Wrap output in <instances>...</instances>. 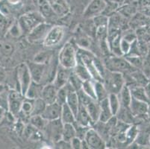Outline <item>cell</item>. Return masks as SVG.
<instances>
[{
    "instance_id": "cell-33",
    "label": "cell",
    "mask_w": 150,
    "mask_h": 149,
    "mask_svg": "<svg viewBox=\"0 0 150 149\" xmlns=\"http://www.w3.org/2000/svg\"><path fill=\"white\" fill-rule=\"evenodd\" d=\"M76 136V131L73 124H64L62 130L61 139L67 142H70L71 139Z\"/></svg>"
},
{
    "instance_id": "cell-38",
    "label": "cell",
    "mask_w": 150,
    "mask_h": 149,
    "mask_svg": "<svg viewBox=\"0 0 150 149\" xmlns=\"http://www.w3.org/2000/svg\"><path fill=\"white\" fill-rule=\"evenodd\" d=\"M136 8L133 5L128 3L127 5H121L117 8V12L122 16L123 17H128V16H132L136 13Z\"/></svg>"
},
{
    "instance_id": "cell-43",
    "label": "cell",
    "mask_w": 150,
    "mask_h": 149,
    "mask_svg": "<svg viewBox=\"0 0 150 149\" xmlns=\"http://www.w3.org/2000/svg\"><path fill=\"white\" fill-rule=\"evenodd\" d=\"M8 34L13 38L20 37L23 35V31H22L21 28H20V25H19L17 22V23H13V24H12L9 27Z\"/></svg>"
},
{
    "instance_id": "cell-10",
    "label": "cell",
    "mask_w": 150,
    "mask_h": 149,
    "mask_svg": "<svg viewBox=\"0 0 150 149\" xmlns=\"http://www.w3.org/2000/svg\"><path fill=\"white\" fill-rule=\"evenodd\" d=\"M84 141L92 149H104L107 148L105 140L93 127L90 128L84 138Z\"/></svg>"
},
{
    "instance_id": "cell-20",
    "label": "cell",
    "mask_w": 150,
    "mask_h": 149,
    "mask_svg": "<svg viewBox=\"0 0 150 149\" xmlns=\"http://www.w3.org/2000/svg\"><path fill=\"white\" fill-rule=\"evenodd\" d=\"M68 88H69V90H68L66 104L69 106V108L73 110L74 114L76 116L80 106L79 98V95H78V93L76 90L69 88V87H68Z\"/></svg>"
},
{
    "instance_id": "cell-9",
    "label": "cell",
    "mask_w": 150,
    "mask_h": 149,
    "mask_svg": "<svg viewBox=\"0 0 150 149\" xmlns=\"http://www.w3.org/2000/svg\"><path fill=\"white\" fill-rule=\"evenodd\" d=\"M52 27V25L46 21L40 23L28 34H27V40L29 43H39V42L43 43V41L44 40L45 37Z\"/></svg>"
},
{
    "instance_id": "cell-8",
    "label": "cell",
    "mask_w": 150,
    "mask_h": 149,
    "mask_svg": "<svg viewBox=\"0 0 150 149\" xmlns=\"http://www.w3.org/2000/svg\"><path fill=\"white\" fill-rule=\"evenodd\" d=\"M65 36L64 27L61 25H54L50 28L44 40L43 41V44L45 47L52 48L58 46L61 43Z\"/></svg>"
},
{
    "instance_id": "cell-45",
    "label": "cell",
    "mask_w": 150,
    "mask_h": 149,
    "mask_svg": "<svg viewBox=\"0 0 150 149\" xmlns=\"http://www.w3.org/2000/svg\"><path fill=\"white\" fill-rule=\"evenodd\" d=\"M82 140L78 136H75L74 138L71 139L70 146L71 148L73 149H81L82 148Z\"/></svg>"
},
{
    "instance_id": "cell-28",
    "label": "cell",
    "mask_w": 150,
    "mask_h": 149,
    "mask_svg": "<svg viewBox=\"0 0 150 149\" xmlns=\"http://www.w3.org/2000/svg\"><path fill=\"white\" fill-rule=\"evenodd\" d=\"M117 95H118V97H119L121 107H129L132 99V93H131L129 86L125 84Z\"/></svg>"
},
{
    "instance_id": "cell-3",
    "label": "cell",
    "mask_w": 150,
    "mask_h": 149,
    "mask_svg": "<svg viewBox=\"0 0 150 149\" xmlns=\"http://www.w3.org/2000/svg\"><path fill=\"white\" fill-rule=\"evenodd\" d=\"M102 82L105 86L108 93L118 94L125 84V76L120 72H111L106 69Z\"/></svg>"
},
{
    "instance_id": "cell-40",
    "label": "cell",
    "mask_w": 150,
    "mask_h": 149,
    "mask_svg": "<svg viewBox=\"0 0 150 149\" xmlns=\"http://www.w3.org/2000/svg\"><path fill=\"white\" fill-rule=\"evenodd\" d=\"M46 106V103L41 98H38L33 100V110L32 115H41Z\"/></svg>"
},
{
    "instance_id": "cell-21",
    "label": "cell",
    "mask_w": 150,
    "mask_h": 149,
    "mask_svg": "<svg viewBox=\"0 0 150 149\" xmlns=\"http://www.w3.org/2000/svg\"><path fill=\"white\" fill-rule=\"evenodd\" d=\"M129 76L131 80L132 81V83L131 84H135L142 87H146L149 82V79L148 78L146 75L138 69H134L133 71L129 72Z\"/></svg>"
},
{
    "instance_id": "cell-22",
    "label": "cell",
    "mask_w": 150,
    "mask_h": 149,
    "mask_svg": "<svg viewBox=\"0 0 150 149\" xmlns=\"http://www.w3.org/2000/svg\"><path fill=\"white\" fill-rule=\"evenodd\" d=\"M23 134H24L26 139L33 140V141H38V140L43 139V132L40 130L37 129L33 125H31L30 123H28L27 125H25Z\"/></svg>"
},
{
    "instance_id": "cell-26",
    "label": "cell",
    "mask_w": 150,
    "mask_h": 149,
    "mask_svg": "<svg viewBox=\"0 0 150 149\" xmlns=\"http://www.w3.org/2000/svg\"><path fill=\"white\" fill-rule=\"evenodd\" d=\"M34 2L37 8H38L39 12L44 16V18H50L53 15H55L52 10L50 4L47 0H31Z\"/></svg>"
},
{
    "instance_id": "cell-32",
    "label": "cell",
    "mask_w": 150,
    "mask_h": 149,
    "mask_svg": "<svg viewBox=\"0 0 150 149\" xmlns=\"http://www.w3.org/2000/svg\"><path fill=\"white\" fill-rule=\"evenodd\" d=\"M48 122L49 121L45 119L41 115H35V116H31L28 123L33 125L37 129L40 130L42 132H44L46 126L48 125Z\"/></svg>"
},
{
    "instance_id": "cell-29",
    "label": "cell",
    "mask_w": 150,
    "mask_h": 149,
    "mask_svg": "<svg viewBox=\"0 0 150 149\" xmlns=\"http://www.w3.org/2000/svg\"><path fill=\"white\" fill-rule=\"evenodd\" d=\"M115 117L119 121L129 124V125H132L133 119L134 118L129 107H121Z\"/></svg>"
},
{
    "instance_id": "cell-6",
    "label": "cell",
    "mask_w": 150,
    "mask_h": 149,
    "mask_svg": "<svg viewBox=\"0 0 150 149\" xmlns=\"http://www.w3.org/2000/svg\"><path fill=\"white\" fill-rule=\"evenodd\" d=\"M16 79H17L18 90L25 95L27 89L32 82L31 74L26 63L20 64L16 69Z\"/></svg>"
},
{
    "instance_id": "cell-25",
    "label": "cell",
    "mask_w": 150,
    "mask_h": 149,
    "mask_svg": "<svg viewBox=\"0 0 150 149\" xmlns=\"http://www.w3.org/2000/svg\"><path fill=\"white\" fill-rule=\"evenodd\" d=\"M73 71L82 81L93 79L88 69L84 66V64L79 59V57H78L77 63H76L75 67L73 69Z\"/></svg>"
},
{
    "instance_id": "cell-11",
    "label": "cell",
    "mask_w": 150,
    "mask_h": 149,
    "mask_svg": "<svg viewBox=\"0 0 150 149\" xmlns=\"http://www.w3.org/2000/svg\"><path fill=\"white\" fill-rule=\"evenodd\" d=\"M108 5V0H91L84 10V16L87 19H93L103 13Z\"/></svg>"
},
{
    "instance_id": "cell-7",
    "label": "cell",
    "mask_w": 150,
    "mask_h": 149,
    "mask_svg": "<svg viewBox=\"0 0 150 149\" xmlns=\"http://www.w3.org/2000/svg\"><path fill=\"white\" fill-rule=\"evenodd\" d=\"M31 74L32 81L43 84V81L48 79V64H40L35 61L26 63Z\"/></svg>"
},
{
    "instance_id": "cell-35",
    "label": "cell",
    "mask_w": 150,
    "mask_h": 149,
    "mask_svg": "<svg viewBox=\"0 0 150 149\" xmlns=\"http://www.w3.org/2000/svg\"><path fill=\"white\" fill-rule=\"evenodd\" d=\"M15 52V47L13 43L8 41H0V54L3 57H11Z\"/></svg>"
},
{
    "instance_id": "cell-16",
    "label": "cell",
    "mask_w": 150,
    "mask_h": 149,
    "mask_svg": "<svg viewBox=\"0 0 150 149\" xmlns=\"http://www.w3.org/2000/svg\"><path fill=\"white\" fill-rule=\"evenodd\" d=\"M57 92H58V88L52 82L47 83L43 85L40 98L46 102V105L53 103L56 102Z\"/></svg>"
},
{
    "instance_id": "cell-19",
    "label": "cell",
    "mask_w": 150,
    "mask_h": 149,
    "mask_svg": "<svg viewBox=\"0 0 150 149\" xmlns=\"http://www.w3.org/2000/svg\"><path fill=\"white\" fill-rule=\"evenodd\" d=\"M76 117V123H78L79 125L84 127H92L93 125V122L90 117L89 113L87 111L85 107L82 106L81 104H80L79 108Z\"/></svg>"
},
{
    "instance_id": "cell-44",
    "label": "cell",
    "mask_w": 150,
    "mask_h": 149,
    "mask_svg": "<svg viewBox=\"0 0 150 149\" xmlns=\"http://www.w3.org/2000/svg\"><path fill=\"white\" fill-rule=\"evenodd\" d=\"M120 51L122 52V55H126L129 53L131 49V46H132V43L122 38L120 40Z\"/></svg>"
},
{
    "instance_id": "cell-12",
    "label": "cell",
    "mask_w": 150,
    "mask_h": 149,
    "mask_svg": "<svg viewBox=\"0 0 150 149\" xmlns=\"http://www.w3.org/2000/svg\"><path fill=\"white\" fill-rule=\"evenodd\" d=\"M64 124L61 119L50 121L48 122V125L45 129L43 134L46 133L48 134V137L51 139L52 142L56 143L57 142L60 141L62 138V130Z\"/></svg>"
},
{
    "instance_id": "cell-36",
    "label": "cell",
    "mask_w": 150,
    "mask_h": 149,
    "mask_svg": "<svg viewBox=\"0 0 150 149\" xmlns=\"http://www.w3.org/2000/svg\"><path fill=\"white\" fill-rule=\"evenodd\" d=\"M73 40L79 49L90 50V47L91 46V40L90 39L89 37L84 35V33H82L81 35H78L76 39Z\"/></svg>"
},
{
    "instance_id": "cell-1",
    "label": "cell",
    "mask_w": 150,
    "mask_h": 149,
    "mask_svg": "<svg viewBox=\"0 0 150 149\" xmlns=\"http://www.w3.org/2000/svg\"><path fill=\"white\" fill-rule=\"evenodd\" d=\"M78 50L79 47L73 40L67 41L62 46L58 54L59 65L67 69H73L77 63Z\"/></svg>"
},
{
    "instance_id": "cell-24",
    "label": "cell",
    "mask_w": 150,
    "mask_h": 149,
    "mask_svg": "<svg viewBox=\"0 0 150 149\" xmlns=\"http://www.w3.org/2000/svg\"><path fill=\"white\" fill-rule=\"evenodd\" d=\"M43 87V84L37 83V82L32 81L25 92V97L28 99H31V100H35L36 98H40Z\"/></svg>"
},
{
    "instance_id": "cell-2",
    "label": "cell",
    "mask_w": 150,
    "mask_h": 149,
    "mask_svg": "<svg viewBox=\"0 0 150 149\" xmlns=\"http://www.w3.org/2000/svg\"><path fill=\"white\" fill-rule=\"evenodd\" d=\"M103 64L107 70L120 72L123 75L125 73H129L135 69L124 56H117L113 54L111 56H108Z\"/></svg>"
},
{
    "instance_id": "cell-41",
    "label": "cell",
    "mask_w": 150,
    "mask_h": 149,
    "mask_svg": "<svg viewBox=\"0 0 150 149\" xmlns=\"http://www.w3.org/2000/svg\"><path fill=\"white\" fill-rule=\"evenodd\" d=\"M124 57L126 58L129 64L135 69H140L143 66V62L144 61L142 60L141 57L137 54H126L124 55Z\"/></svg>"
},
{
    "instance_id": "cell-5",
    "label": "cell",
    "mask_w": 150,
    "mask_h": 149,
    "mask_svg": "<svg viewBox=\"0 0 150 149\" xmlns=\"http://www.w3.org/2000/svg\"><path fill=\"white\" fill-rule=\"evenodd\" d=\"M25 99V95L18 90H10L7 94V110L11 114L17 119L20 112L22 104Z\"/></svg>"
},
{
    "instance_id": "cell-48",
    "label": "cell",
    "mask_w": 150,
    "mask_h": 149,
    "mask_svg": "<svg viewBox=\"0 0 150 149\" xmlns=\"http://www.w3.org/2000/svg\"><path fill=\"white\" fill-rule=\"evenodd\" d=\"M108 1L117 4V5H119V7L124 5V4H125V2H126V0H108Z\"/></svg>"
},
{
    "instance_id": "cell-49",
    "label": "cell",
    "mask_w": 150,
    "mask_h": 149,
    "mask_svg": "<svg viewBox=\"0 0 150 149\" xmlns=\"http://www.w3.org/2000/svg\"><path fill=\"white\" fill-rule=\"evenodd\" d=\"M5 91H6V87H5V86L2 83H0V95L3 94L4 93H5Z\"/></svg>"
},
{
    "instance_id": "cell-47",
    "label": "cell",
    "mask_w": 150,
    "mask_h": 149,
    "mask_svg": "<svg viewBox=\"0 0 150 149\" xmlns=\"http://www.w3.org/2000/svg\"><path fill=\"white\" fill-rule=\"evenodd\" d=\"M5 114H6V109L2 107H0V122L5 117Z\"/></svg>"
},
{
    "instance_id": "cell-13",
    "label": "cell",
    "mask_w": 150,
    "mask_h": 149,
    "mask_svg": "<svg viewBox=\"0 0 150 149\" xmlns=\"http://www.w3.org/2000/svg\"><path fill=\"white\" fill-rule=\"evenodd\" d=\"M62 105L57 102L46 105L41 116L48 121L59 119L61 117Z\"/></svg>"
},
{
    "instance_id": "cell-18",
    "label": "cell",
    "mask_w": 150,
    "mask_h": 149,
    "mask_svg": "<svg viewBox=\"0 0 150 149\" xmlns=\"http://www.w3.org/2000/svg\"><path fill=\"white\" fill-rule=\"evenodd\" d=\"M127 85L130 89L132 98L150 104V98L146 91L145 87L135 84H130Z\"/></svg>"
},
{
    "instance_id": "cell-15",
    "label": "cell",
    "mask_w": 150,
    "mask_h": 149,
    "mask_svg": "<svg viewBox=\"0 0 150 149\" xmlns=\"http://www.w3.org/2000/svg\"><path fill=\"white\" fill-rule=\"evenodd\" d=\"M149 104L132 98L129 108L134 117L147 116Z\"/></svg>"
},
{
    "instance_id": "cell-27",
    "label": "cell",
    "mask_w": 150,
    "mask_h": 149,
    "mask_svg": "<svg viewBox=\"0 0 150 149\" xmlns=\"http://www.w3.org/2000/svg\"><path fill=\"white\" fill-rule=\"evenodd\" d=\"M60 119L63 124H73L76 122V115L66 103L62 105Z\"/></svg>"
},
{
    "instance_id": "cell-52",
    "label": "cell",
    "mask_w": 150,
    "mask_h": 149,
    "mask_svg": "<svg viewBox=\"0 0 150 149\" xmlns=\"http://www.w3.org/2000/svg\"><path fill=\"white\" fill-rule=\"evenodd\" d=\"M149 146L150 147V136H149Z\"/></svg>"
},
{
    "instance_id": "cell-39",
    "label": "cell",
    "mask_w": 150,
    "mask_h": 149,
    "mask_svg": "<svg viewBox=\"0 0 150 149\" xmlns=\"http://www.w3.org/2000/svg\"><path fill=\"white\" fill-rule=\"evenodd\" d=\"M52 53L50 52H40L35 55L33 61L40 64H48L52 59Z\"/></svg>"
},
{
    "instance_id": "cell-4",
    "label": "cell",
    "mask_w": 150,
    "mask_h": 149,
    "mask_svg": "<svg viewBox=\"0 0 150 149\" xmlns=\"http://www.w3.org/2000/svg\"><path fill=\"white\" fill-rule=\"evenodd\" d=\"M44 21H46V19L40 12L30 11L22 15L17 23L23 31V34L27 35L38 25Z\"/></svg>"
},
{
    "instance_id": "cell-42",
    "label": "cell",
    "mask_w": 150,
    "mask_h": 149,
    "mask_svg": "<svg viewBox=\"0 0 150 149\" xmlns=\"http://www.w3.org/2000/svg\"><path fill=\"white\" fill-rule=\"evenodd\" d=\"M68 88L67 85H65L64 87H62L61 88L58 89V92H57V99L56 102L59 103L60 105H63L64 104L66 103L67 97L68 94Z\"/></svg>"
},
{
    "instance_id": "cell-17",
    "label": "cell",
    "mask_w": 150,
    "mask_h": 149,
    "mask_svg": "<svg viewBox=\"0 0 150 149\" xmlns=\"http://www.w3.org/2000/svg\"><path fill=\"white\" fill-rule=\"evenodd\" d=\"M54 13L58 16H64L69 11L66 0H47Z\"/></svg>"
},
{
    "instance_id": "cell-34",
    "label": "cell",
    "mask_w": 150,
    "mask_h": 149,
    "mask_svg": "<svg viewBox=\"0 0 150 149\" xmlns=\"http://www.w3.org/2000/svg\"><path fill=\"white\" fill-rule=\"evenodd\" d=\"M108 100L109 106H110L113 115L116 116L121 107V104L118 95L115 93H109L108 96Z\"/></svg>"
},
{
    "instance_id": "cell-14",
    "label": "cell",
    "mask_w": 150,
    "mask_h": 149,
    "mask_svg": "<svg viewBox=\"0 0 150 149\" xmlns=\"http://www.w3.org/2000/svg\"><path fill=\"white\" fill-rule=\"evenodd\" d=\"M71 71L72 69H67V68L58 65V67L52 83L58 89L64 87L65 85L67 84Z\"/></svg>"
},
{
    "instance_id": "cell-31",
    "label": "cell",
    "mask_w": 150,
    "mask_h": 149,
    "mask_svg": "<svg viewBox=\"0 0 150 149\" xmlns=\"http://www.w3.org/2000/svg\"><path fill=\"white\" fill-rule=\"evenodd\" d=\"M139 131H140V130H139L138 127H137L136 125H129V128H128L127 129H126V131H125V144L126 143L128 145H130L133 144V143L135 142L137 136H138Z\"/></svg>"
},
{
    "instance_id": "cell-46",
    "label": "cell",
    "mask_w": 150,
    "mask_h": 149,
    "mask_svg": "<svg viewBox=\"0 0 150 149\" xmlns=\"http://www.w3.org/2000/svg\"><path fill=\"white\" fill-rule=\"evenodd\" d=\"M7 78V72L6 70L3 66L0 65V83H3Z\"/></svg>"
},
{
    "instance_id": "cell-37",
    "label": "cell",
    "mask_w": 150,
    "mask_h": 149,
    "mask_svg": "<svg viewBox=\"0 0 150 149\" xmlns=\"http://www.w3.org/2000/svg\"><path fill=\"white\" fill-rule=\"evenodd\" d=\"M81 90L84 93H86L90 97L93 99H96V95H95V88H94V80H87L82 81Z\"/></svg>"
},
{
    "instance_id": "cell-30",
    "label": "cell",
    "mask_w": 150,
    "mask_h": 149,
    "mask_svg": "<svg viewBox=\"0 0 150 149\" xmlns=\"http://www.w3.org/2000/svg\"><path fill=\"white\" fill-rule=\"evenodd\" d=\"M94 88H95L96 98L98 102H101L105 98H108L109 93L103 82L99 81H94Z\"/></svg>"
},
{
    "instance_id": "cell-50",
    "label": "cell",
    "mask_w": 150,
    "mask_h": 149,
    "mask_svg": "<svg viewBox=\"0 0 150 149\" xmlns=\"http://www.w3.org/2000/svg\"><path fill=\"white\" fill-rule=\"evenodd\" d=\"M21 0H8V2H10L11 4H13V5H17L19 2H20Z\"/></svg>"
},
{
    "instance_id": "cell-51",
    "label": "cell",
    "mask_w": 150,
    "mask_h": 149,
    "mask_svg": "<svg viewBox=\"0 0 150 149\" xmlns=\"http://www.w3.org/2000/svg\"><path fill=\"white\" fill-rule=\"evenodd\" d=\"M147 116H149V117H150V104H149V110H148V113H147Z\"/></svg>"
},
{
    "instance_id": "cell-23",
    "label": "cell",
    "mask_w": 150,
    "mask_h": 149,
    "mask_svg": "<svg viewBox=\"0 0 150 149\" xmlns=\"http://www.w3.org/2000/svg\"><path fill=\"white\" fill-rule=\"evenodd\" d=\"M99 102V107H100V113H99V121L102 122H107L110 118L114 117L111 110L108 104V98H105Z\"/></svg>"
}]
</instances>
